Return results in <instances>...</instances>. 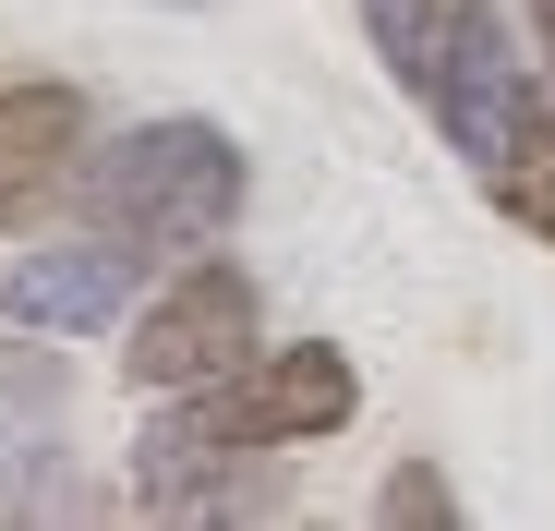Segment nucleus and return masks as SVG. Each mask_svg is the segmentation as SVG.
I'll return each instance as SVG.
<instances>
[{
  "mask_svg": "<svg viewBox=\"0 0 555 531\" xmlns=\"http://www.w3.org/2000/svg\"><path fill=\"white\" fill-rule=\"evenodd\" d=\"M423 109H435V133L495 182V169L519 157V133H531L555 98L531 85V49H519V25L495 13V0H447V37H435V73H423Z\"/></svg>",
  "mask_w": 555,
  "mask_h": 531,
  "instance_id": "3",
  "label": "nucleus"
},
{
  "mask_svg": "<svg viewBox=\"0 0 555 531\" xmlns=\"http://www.w3.org/2000/svg\"><path fill=\"white\" fill-rule=\"evenodd\" d=\"M375 519H459V495H447V471H387V495H375Z\"/></svg>",
  "mask_w": 555,
  "mask_h": 531,
  "instance_id": "9",
  "label": "nucleus"
},
{
  "mask_svg": "<svg viewBox=\"0 0 555 531\" xmlns=\"http://www.w3.org/2000/svg\"><path fill=\"white\" fill-rule=\"evenodd\" d=\"M85 98L73 85H0V218H37L61 182H85Z\"/></svg>",
  "mask_w": 555,
  "mask_h": 531,
  "instance_id": "6",
  "label": "nucleus"
},
{
  "mask_svg": "<svg viewBox=\"0 0 555 531\" xmlns=\"http://www.w3.org/2000/svg\"><path fill=\"white\" fill-rule=\"evenodd\" d=\"M362 25H375L387 73L423 98V73H435V37H447V0H362Z\"/></svg>",
  "mask_w": 555,
  "mask_h": 531,
  "instance_id": "8",
  "label": "nucleus"
},
{
  "mask_svg": "<svg viewBox=\"0 0 555 531\" xmlns=\"http://www.w3.org/2000/svg\"><path fill=\"white\" fill-rule=\"evenodd\" d=\"M254 326H266V302H254L242 266H181V279L133 314L121 375H133V387H157V399L218 387V375H242V363H254Z\"/></svg>",
  "mask_w": 555,
  "mask_h": 531,
  "instance_id": "4",
  "label": "nucleus"
},
{
  "mask_svg": "<svg viewBox=\"0 0 555 531\" xmlns=\"http://www.w3.org/2000/svg\"><path fill=\"white\" fill-rule=\"evenodd\" d=\"M350 411H362L350 350H326V338H302V350H254L242 375L169 399V423L133 448V507L206 519V507H230V471H242V459L314 448V435H338Z\"/></svg>",
  "mask_w": 555,
  "mask_h": 531,
  "instance_id": "1",
  "label": "nucleus"
},
{
  "mask_svg": "<svg viewBox=\"0 0 555 531\" xmlns=\"http://www.w3.org/2000/svg\"><path fill=\"white\" fill-rule=\"evenodd\" d=\"M495 206H507L531 242H555V109H543V121L519 133V157L495 169Z\"/></svg>",
  "mask_w": 555,
  "mask_h": 531,
  "instance_id": "7",
  "label": "nucleus"
},
{
  "mask_svg": "<svg viewBox=\"0 0 555 531\" xmlns=\"http://www.w3.org/2000/svg\"><path fill=\"white\" fill-rule=\"evenodd\" d=\"M85 218L133 254H194L242 218V145L218 121H133L109 157H85Z\"/></svg>",
  "mask_w": 555,
  "mask_h": 531,
  "instance_id": "2",
  "label": "nucleus"
},
{
  "mask_svg": "<svg viewBox=\"0 0 555 531\" xmlns=\"http://www.w3.org/2000/svg\"><path fill=\"white\" fill-rule=\"evenodd\" d=\"M133 242H109V230H85V242H61V254H25L13 279H0V302H13L25 326H49V338H98V326H121L133 314Z\"/></svg>",
  "mask_w": 555,
  "mask_h": 531,
  "instance_id": "5",
  "label": "nucleus"
},
{
  "mask_svg": "<svg viewBox=\"0 0 555 531\" xmlns=\"http://www.w3.org/2000/svg\"><path fill=\"white\" fill-rule=\"evenodd\" d=\"M531 25H543V61H555V0H531Z\"/></svg>",
  "mask_w": 555,
  "mask_h": 531,
  "instance_id": "10",
  "label": "nucleus"
}]
</instances>
